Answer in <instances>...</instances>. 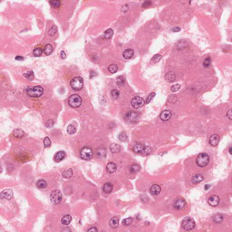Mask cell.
I'll list each match as a JSON object with an SVG mask.
<instances>
[{
    "mask_svg": "<svg viewBox=\"0 0 232 232\" xmlns=\"http://www.w3.org/2000/svg\"><path fill=\"white\" fill-rule=\"evenodd\" d=\"M26 92L28 96L32 97H38L43 94L44 89L40 86L28 87L26 89Z\"/></svg>",
    "mask_w": 232,
    "mask_h": 232,
    "instance_id": "1",
    "label": "cell"
},
{
    "mask_svg": "<svg viewBox=\"0 0 232 232\" xmlns=\"http://www.w3.org/2000/svg\"><path fill=\"white\" fill-rule=\"evenodd\" d=\"M82 103L81 97L78 94H75L70 96L68 99V104L72 107H80Z\"/></svg>",
    "mask_w": 232,
    "mask_h": 232,
    "instance_id": "2",
    "label": "cell"
},
{
    "mask_svg": "<svg viewBox=\"0 0 232 232\" xmlns=\"http://www.w3.org/2000/svg\"><path fill=\"white\" fill-rule=\"evenodd\" d=\"M210 161V157L205 153L199 154L196 158V162L198 166L200 167L206 166Z\"/></svg>",
    "mask_w": 232,
    "mask_h": 232,
    "instance_id": "3",
    "label": "cell"
},
{
    "mask_svg": "<svg viewBox=\"0 0 232 232\" xmlns=\"http://www.w3.org/2000/svg\"><path fill=\"white\" fill-rule=\"evenodd\" d=\"M133 151L137 153H140L145 155H148L151 152V149L148 146L143 144H138L136 145L133 148Z\"/></svg>",
    "mask_w": 232,
    "mask_h": 232,
    "instance_id": "4",
    "label": "cell"
},
{
    "mask_svg": "<svg viewBox=\"0 0 232 232\" xmlns=\"http://www.w3.org/2000/svg\"><path fill=\"white\" fill-rule=\"evenodd\" d=\"M70 84L74 90H80L83 86V78L81 77H76L71 80Z\"/></svg>",
    "mask_w": 232,
    "mask_h": 232,
    "instance_id": "5",
    "label": "cell"
},
{
    "mask_svg": "<svg viewBox=\"0 0 232 232\" xmlns=\"http://www.w3.org/2000/svg\"><path fill=\"white\" fill-rule=\"evenodd\" d=\"M181 226L183 229L185 230H191L196 226V223L193 218L187 217L182 220Z\"/></svg>",
    "mask_w": 232,
    "mask_h": 232,
    "instance_id": "6",
    "label": "cell"
},
{
    "mask_svg": "<svg viewBox=\"0 0 232 232\" xmlns=\"http://www.w3.org/2000/svg\"><path fill=\"white\" fill-rule=\"evenodd\" d=\"M62 197V193L59 190L52 191L50 194V201L54 204H58L60 203Z\"/></svg>",
    "mask_w": 232,
    "mask_h": 232,
    "instance_id": "7",
    "label": "cell"
},
{
    "mask_svg": "<svg viewBox=\"0 0 232 232\" xmlns=\"http://www.w3.org/2000/svg\"><path fill=\"white\" fill-rule=\"evenodd\" d=\"M80 157L84 160L90 159L93 156V152L92 149L88 147H83L80 153Z\"/></svg>",
    "mask_w": 232,
    "mask_h": 232,
    "instance_id": "8",
    "label": "cell"
},
{
    "mask_svg": "<svg viewBox=\"0 0 232 232\" xmlns=\"http://www.w3.org/2000/svg\"><path fill=\"white\" fill-rule=\"evenodd\" d=\"M125 119L128 123H135L139 119V116L137 112L131 111L126 115Z\"/></svg>",
    "mask_w": 232,
    "mask_h": 232,
    "instance_id": "9",
    "label": "cell"
},
{
    "mask_svg": "<svg viewBox=\"0 0 232 232\" xmlns=\"http://www.w3.org/2000/svg\"><path fill=\"white\" fill-rule=\"evenodd\" d=\"M131 103L132 106L134 108L138 109L144 106L145 101L142 97L139 96H136L132 99Z\"/></svg>",
    "mask_w": 232,
    "mask_h": 232,
    "instance_id": "10",
    "label": "cell"
},
{
    "mask_svg": "<svg viewBox=\"0 0 232 232\" xmlns=\"http://www.w3.org/2000/svg\"><path fill=\"white\" fill-rule=\"evenodd\" d=\"M13 196V192L11 189H8L2 191L0 194L1 199H5L8 200H10Z\"/></svg>",
    "mask_w": 232,
    "mask_h": 232,
    "instance_id": "11",
    "label": "cell"
},
{
    "mask_svg": "<svg viewBox=\"0 0 232 232\" xmlns=\"http://www.w3.org/2000/svg\"><path fill=\"white\" fill-rule=\"evenodd\" d=\"M219 198L218 196L216 195H213L210 196L208 200L209 204L212 207H216L217 206L219 203Z\"/></svg>",
    "mask_w": 232,
    "mask_h": 232,
    "instance_id": "12",
    "label": "cell"
},
{
    "mask_svg": "<svg viewBox=\"0 0 232 232\" xmlns=\"http://www.w3.org/2000/svg\"><path fill=\"white\" fill-rule=\"evenodd\" d=\"M220 141V137L218 134H213L210 137L209 139V143L212 146H216Z\"/></svg>",
    "mask_w": 232,
    "mask_h": 232,
    "instance_id": "13",
    "label": "cell"
},
{
    "mask_svg": "<svg viewBox=\"0 0 232 232\" xmlns=\"http://www.w3.org/2000/svg\"><path fill=\"white\" fill-rule=\"evenodd\" d=\"M186 202L184 199H179L174 202L173 206L176 210H181L185 207Z\"/></svg>",
    "mask_w": 232,
    "mask_h": 232,
    "instance_id": "14",
    "label": "cell"
},
{
    "mask_svg": "<svg viewBox=\"0 0 232 232\" xmlns=\"http://www.w3.org/2000/svg\"><path fill=\"white\" fill-rule=\"evenodd\" d=\"M172 117V113L170 110H166L161 112L160 118L163 121H167L170 119Z\"/></svg>",
    "mask_w": 232,
    "mask_h": 232,
    "instance_id": "15",
    "label": "cell"
},
{
    "mask_svg": "<svg viewBox=\"0 0 232 232\" xmlns=\"http://www.w3.org/2000/svg\"><path fill=\"white\" fill-rule=\"evenodd\" d=\"M161 187L157 184L151 186L150 188V193L152 195L156 196L160 193L161 191Z\"/></svg>",
    "mask_w": 232,
    "mask_h": 232,
    "instance_id": "16",
    "label": "cell"
},
{
    "mask_svg": "<svg viewBox=\"0 0 232 232\" xmlns=\"http://www.w3.org/2000/svg\"><path fill=\"white\" fill-rule=\"evenodd\" d=\"M117 166L113 162H109L107 164L106 170L107 173L112 174L116 172L117 170Z\"/></svg>",
    "mask_w": 232,
    "mask_h": 232,
    "instance_id": "17",
    "label": "cell"
},
{
    "mask_svg": "<svg viewBox=\"0 0 232 232\" xmlns=\"http://www.w3.org/2000/svg\"><path fill=\"white\" fill-rule=\"evenodd\" d=\"M133 55L134 51L132 48L126 49L123 53V57L126 59H131L133 56Z\"/></svg>",
    "mask_w": 232,
    "mask_h": 232,
    "instance_id": "18",
    "label": "cell"
},
{
    "mask_svg": "<svg viewBox=\"0 0 232 232\" xmlns=\"http://www.w3.org/2000/svg\"><path fill=\"white\" fill-rule=\"evenodd\" d=\"M65 156V153L64 151H59L56 155L54 157V161L56 162H59L62 161Z\"/></svg>",
    "mask_w": 232,
    "mask_h": 232,
    "instance_id": "19",
    "label": "cell"
},
{
    "mask_svg": "<svg viewBox=\"0 0 232 232\" xmlns=\"http://www.w3.org/2000/svg\"><path fill=\"white\" fill-rule=\"evenodd\" d=\"M165 78L167 81L173 82L176 78V75L173 72H169L165 75Z\"/></svg>",
    "mask_w": 232,
    "mask_h": 232,
    "instance_id": "20",
    "label": "cell"
},
{
    "mask_svg": "<svg viewBox=\"0 0 232 232\" xmlns=\"http://www.w3.org/2000/svg\"><path fill=\"white\" fill-rule=\"evenodd\" d=\"M13 134L14 137L17 138H22L25 135V132L22 129H21L20 128H17L15 129L13 132Z\"/></svg>",
    "mask_w": 232,
    "mask_h": 232,
    "instance_id": "21",
    "label": "cell"
},
{
    "mask_svg": "<svg viewBox=\"0 0 232 232\" xmlns=\"http://www.w3.org/2000/svg\"><path fill=\"white\" fill-rule=\"evenodd\" d=\"M204 180V176L201 174H198L193 177L191 181L194 184H198Z\"/></svg>",
    "mask_w": 232,
    "mask_h": 232,
    "instance_id": "22",
    "label": "cell"
},
{
    "mask_svg": "<svg viewBox=\"0 0 232 232\" xmlns=\"http://www.w3.org/2000/svg\"><path fill=\"white\" fill-rule=\"evenodd\" d=\"M109 224L113 229L117 228L119 225V219L116 217H113L110 221Z\"/></svg>",
    "mask_w": 232,
    "mask_h": 232,
    "instance_id": "23",
    "label": "cell"
},
{
    "mask_svg": "<svg viewBox=\"0 0 232 232\" xmlns=\"http://www.w3.org/2000/svg\"><path fill=\"white\" fill-rule=\"evenodd\" d=\"M72 220V217L70 215H64L61 219V223L64 225H68L70 223Z\"/></svg>",
    "mask_w": 232,
    "mask_h": 232,
    "instance_id": "24",
    "label": "cell"
},
{
    "mask_svg": "<svg viewBox=\"0 0 232 232\" xmlns=\"http://www.w3.org/2000/svg\"><path fill=\"white\" fill-rule=\"evenodd\" d=\"M109 149L112 152L117 153L119 152L121 150V147L118 144L113 143L110 145Z\"/></svg>",
    "mask_w": 232,
    "mask_h": 232,
    "instance_id": "25",
    "label": "cell"
},
{
    "mask_svg": "<svg viewBox=\"0 0 232 232\" xmlns=\"http://www.w3.org/2000/svg\"><path fill=\"white\" fill-rule=\"evenodd\" d=\"M53 50L54 49H53V47L52 46V45L50 44H48L45 45V46L44 47L43 50L44 53L46 56H49L53 52Z\"/></svg>",
    "mask_w": 232,
    "mask_h": 232,
    "instance_id": "26",
    "label": "cell"
},
{
    "mask_svg": "<svg viewBox=\"0 0 232 232\" xmlns=\"http://www.w3.org/2000/svg\"><path fill=\"white\" fill-rule=\"evenodd\" d=\"M113 185L111 183H107L103 187V191L104 193L109 194L113 191Z\"/></svg>",
    "mask_w": 232,
    "mask_h": 232,
    "instance_id": "27",
    "label": "cell"
},
{
    "mask_svg": "<svg viewBox=\"0 0 232 232\" xmlns=\"http://www.w3.org/2000/svg\"><path fill=\"white\" fill-rule=\"evenodd\" d=\"M73 175V170L71 169H69L64 170L63 172L62 176L64 179L70 178Z\"/></svg>",
    "mask_w": 232,
    "mask_h": 232,
    "instance_id": "28",
    "label": "cell"
},
{
    "mask_svg": "<svg viewBox=\"0 0 232 232\" xmlns=\"http://www.w3.org/2000/svg\"><path fill=\"white\" fill-rule=\"evenodd\" d=\"M114 34V31L112 29H108L104 32L103 37L106 39H110L112 38Z\"/></svg>",
    "mask_w": 232,
    "mask_h": 232,
    "instance_id": "29",
    "label": "cell"
},
{
    "mask_svg": "<svg viewBox=\"0 0 232 232\" xmlns=\"http://www.w3.org/2000/svg\"><path fill=\"white\" fill-rule=\"evenodd\" d=\"M49 2L50 5L54 8H59L60 7L61 2L59 1H50Z\"/></svg>",
    "mask_w": 232,
    "mask_h": 232,
    "instance_id": "30",
    "label": "cell"
},
{
    "mask_svg": "<svg viewBox=\"0 0 232 232\" xmlns=\"http://www.w3.org/2000/svg\"><path fill=\"white\" fill-rule=\"evenodd\" d=\"M37 186L40 189H44L47 186V183L45 180H39L36 183Z\"/></svg>",
    "mask_w": 232,
    "mask_h": 232,
    "instance_id": "31",
    "label": "cell"
},
{
    "mask_svg": "<svg viewBox=\"0 0 232 232\" xmlns=\"http://www.w3.org/2000/svg\"><path fill=\"white\" fill-rule=\"evenodd\" d=\"M108 70L112 74H115L118 71V66L114 64H110L108 67Z\"/></svg>",
    "mask_w": 232,
    "mask_h": 232,
    "instance_id": "32",
    "label": "cell"
},
{
    "mask_svg": "<svg viewBox=\"0 0 232 232\" xmlns=\"http://www.w3.org/2000/svg\"><path fill=\"white\" fill-rule=\"evenodd\" d=\"M57 27L56 26H52L51 28L49 29L48 32V35L50 36H54L56 33L57 32Z\"/></svg>",
    "mask_w": 232,
    "mask_h": 232,
    "instance_id": "33",
    "label": "cell"
},
{
    "mask_svg": "<svg viewBox=\"0 0 232 232\" xmlns=\"http://www.w3.org/2000/svg\"><path fill=\"white\" fill-rule=\"evenodd\" d=\"M223 219V217L221 215H215L213 218V220L215 223H220L222 222Z\"/></svg>",
    "mask_w": 232,
    "mask_h": 232,
    "instance_id": "34",
    "label": "cell"
},
{
    "mask_svg": "<svg viewBox=\"0 0 232 232\" xmlns=\"http://www.w3.org/2000/svg\"><path fill=\"white\" fill-rule=\"evenodd\" d=\"M23 75L25 78H26L27 79H28L29 80H33L35 76L34 72L32 71H28L27 73L24 74Z\"/></svg>",
    "mask_w": 232,
    "mask_h": 232,
    "instance_id": "35",
    "label": "cell"
},
{
    "mask_svg": "<svg viewBox=\"0 0 232 232\" xmlns=\"http://www.w3.org/2000/svg\"><path fill=\"white\" fill-rule=\"evenodd\" d=\"M141 166L138 164H134L131 168L130 171L133 173H135L140 170Z\"/></svg>",
    "mask_w": 232,
    "mask_h": 232,
    "instance_id": "36",
    "label": "cell"
},
{
    "mask_svg": "<svg viewBox=\"0 0 232 232\" xmlns=\"http://www.w3.org/2000/svg\"><path fill=\"white\" fill-rule=\"evenodd\" d=\"M76 131V129L75 128V126L72 125H69L68 126L67 128V133L69 134H73L75 133V132Z\"/></svg>",
    "mask_w": 232,
    "mask_h": 232,
    "instance_id": "37",
    "label": "cell"
},
{
    "mask_svg": "<svg viewBox=\"0 0 232 232\" xmlns=\"http://www.w3.org/2000/svg\"><path fill=\"white\" fill-rule=\"evenodd\" d=\"M117 83L118 86H121L124 85L125 83V79L122 76L118 77L117 78Z\"/></svg>",
    "mask_w": 232,
    "mask_h": 232,
    "instance_id": "38",
    "label": "cell"
},
{
    "mask_svg": "<svg viewBox=\"0 0 232 232\" xmlns=\"http://www.w3.org/2000/svg\"><path fill=\"white\" fill-rule=\"evenodd\" d=\"M42 53H43V50H42L41 48H35L33 50V54L36 57H39L40 56H41Z\"/></svg>",
    "mask_w": 232,
    "mask_h": 232,
    "instance_id": "39",
    "label": "cell"
},
{
    "mask_svg": "<svg viewBox=\"0 0 232 232\" xmlns=\"http://www.w3.org/2000/svg\"><path fill=\"white\" fill-rule=\"evenodd\" d=\"M132 218L131 217H129L128 218L124 219L122 221V223L125 226H128L132 223Z\"/></svg>",
    "mask_w": 232,
    "mask_h": 232,
    "instance_id": "40",
    "label": "cell"
},
{
    "mask_svg": "<svg viewBox=\"0 0 232 232\" xmlns=\"http://www.w3.org/2000/svg\"><path fill=\"white\" fill-rule=\"evenodd\" d=\"M119 138L120 140L122 142H125L128 140V137L126 136V134L123 133V132L120 134L119 136Z\"/></svg>",
    "mask_w": 232,
    "mask_h": 232,
    "instance_id": "41",
    "label": "cell"
},
{
    "mask_svg": "<svg viewBox=\"0 0 232 232\" xmlns=\"http://www.w3.org/2000/svg\"><path fill=\"white\" fill-rule=\"evenodd\" d=\"M44 144L45 148H47V147L50 146V145H51V142L48 137H45L44 139Z\"/></svg>",
    "mask_w": 232,
    "mask_h": 232,
    "instance_id": "42",
    "label": "cell"
},
{
    "mask_svg": "<svg viewBox=\"0 0 232 232\" xmlns=\"http://www.w3.org/2000/svg\"><path fill=\"white\" fill-rule=\"evenodd\" d=\"M120 95L119 91L117 89H113L111 91V95L114 99H118Z\"/></svg>",
    "mask_w": 232,
    "mask_h": 232,
    "instance_id": "43",
    "label": "cell"
},
{
    "mask_svg": "<svg viewBox=\"0 0 232 232\" xmlns=\"http://www.w3.org/2000/svg\"><path fill=\"white\" fill-rule=\"evenodd\" d=\"M211 63V59L210 57L207 58L203 62V65L204 67L207 68L210 66Z\"/></svg>",
    "mask_w": 232,
    "mask_h": 232,
    "instance_id": "44",
    "label": "cell"
},
{
    "mask_svg": "<svg viewBox=\"0 0 232 232\" xmlns=\"http://www.w3.org/2000/svg\"><path fill=\"white\" fill-rule=\"evenodd\" d=\"M161 58H162V56L161 55L157 54L155 55L151 59V60L152 61V62L154 63H157L160 60Z\"/></svg>",
    "mask_w": 232,
    "mask_h": 232,
    "instance_id": "45",
    "label": "cell"
},
{
    "mask_svg": "<svg viewBox=\"0 0 232 232\" xmlns=\"http://www.w3.org/2000/svg\"><path fill=\"white\" fill-rule=\"evenodd\" d=\"M156 95V93H151L149 94V96L147 97L145 102L146 104L149 103V102H151V100L153 99V97Z\"/></svg>",
    "mask_w": 232,
    "mask_h": 232,
    "instance_id": "46",
    "label": "cell"
},
{
    "mask_svg": "<svg viewBox=\"0 0 232 232\" xmlns=\"http://www.w3.org/2000/svg\"><path fill=\"white\" fill-rule=\"evenodd\" d=\"M180 85L179 84H175V85H172L171 87V90L172 92H175L180 89Z\"/></svg>",
    "mask_w": 232,
    "mask_h": 232,
    "instance_id": "47",
    "label": "cell"
},
{
    "mask_svg": "<svg viewBox=\"0 0 232 232\" xmlns=\"http://www.w3.org/2000/svg\"><path fill=\"white\" fill-rule=\"evenodd\" d=\"M54 121L53 120H48L45 123V126L48 128H51L54 126Z\"/></svg>",
    "mask_w": 232,
    "mask_h": 232,
    "instance_id": "48",
    "label": "cell"
},
{
    "mask_svg": "<svg viewBox=\"0 0 232 232\" xmlns=\"http://www.w3.org/2000/svg\"><path fill=\"white\" fill-rule=\"evenodd\" d=\"M97 155H99V156H106V150L104 149H102L101 150H99L97 152Z\"/></svg>",
    "mask_w": 232,
    "mask_h": 232,
    "instance_id": "49",
    "label": "cell"
},
{
    "mask_svg": "<svg viewBox=\"0 0 232 232\" xmlns=\"http://www.w3.org/2000/svg\"><path fill=\"white\" fill-rule=\"evenodd\" d=\"M151 2L150 1H145V2H144L142 3V7H144V8H146V7L150 6L151 5Z\"/></svg>",
    "mask_w": 232,
    "mask_h": 232,
    "instance_id": "50",
    "label": "cell"
},
{
    "mask_svg": "<svg viewBox=\"0 0 232 232\" xmlns=\"http://www.w3.org/2000/svg\"><path fill=\"white\" fill-rule=\"evenodd\" d=\"M227 117L229 118V119L230 120H232V112H231V109H230L227 112Z\"/></svg>",
    "mask_w": 232,
    "mask_h": 232,
    "instance_id": "51",
    "label": "cell"
},
{
    "mask_svg": "<svg viewBox=\"0 0 232 232\" xmlns=\"http://www.w3.org/2000/svg\"><path fill=\"white\" fill-rule=\"evenodd\" d=\"M180 30H181V29H180V27H174V28H173L172 29V31L174 32H177L180 31Z\"/></svg>",
    "mask_w": 232,
    "mask_h": 232,
    "instance_id": "52",
    "label": "cell"
},
{
    "mask_svg": "<svg viewBox=\"0 0 232 232\" xmlns=\"http://www.w3.org/2000/svg\"><path fill=\"white\" fill-rule=\"evenodd\" d=\"M60 56L62 58V59H64L66 58V54L65 53V52H64V51H63V50H62V51H61Z\"/></svg>",
    "mask_w": 232,
    "mask_h": 232,
    "instance_id": "53",
    "label": "cell"
},
{
    "mask_svg": "<svg viewBox=\"0 0 232 232\" xmlns=\"http://www.w3.org/2000/svg\"><path fill=\"white\" fill-rule=\"evenodd\" d=\"M87 231L88 232H97V231H98V230L96 228L94 227V228H90V229H89L87 230Z\"/></svg>",
    "mask_w": 232,
    "mask_h": 232,
    "instance_id": "54",
    "label": "cell"
},
{
    "mask_svg": "<svg viewBox=\"0 0 232 232\" xmlns=\"http://www.w3.org/2000/svg\"><path fill=\"white\" fill-rule=\"evenodd\" d=\"M15 59L18 61H22L24 60V58L23 57H22L21 56H16Z\"/></svg>",
    "mask_w": 232,
    "mask_h": 232,
    "instance_id": "55",
    "label": "cell"
},
{
    "mask_svg": "<svg viewBox=\"0 0 232 232\" xmlns=\"http://www.w3.org/2000/svg\"><path fill=\"white\" fill-rule=\"evenodd\" d=\"M210 187V185H205V186H204V189L205 190H207L208 189H209V188Z\"/></svg>",
    "mask_w": 232,
    "mask_h": 232,
    "instance_id": "56",
    "label": "cell"
},
{
    "mask_svg": "<svg viewBox=\"0 0 232 232\" xmlns=\"http://www.w3.org/2000/svg\"><path fill=\"white\" fill-rule=\"evenodd\" d=\"M229 152L231 155L232 154V147H230V148L229 149Z\"/></svg>",
    "mask_w": 232,
    "mask_h": 232,
    "instance_id": "57",
    "label": "cell"
}]
</instances>
